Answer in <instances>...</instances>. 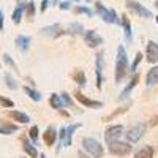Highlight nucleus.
I'll return each instance as SVG.
<instances>
[{
    "instance_id": "f257e3e1",
    "label": "nucleus",
    "mask_w": 158,
    "mask_h": 158,
    "mask_svg": "<svg viewBox=\"0 0 158 158\" xmlns=\"http://www.w3.org/2000/svg\"><path fill=\"white\" fill-rule=\"evenodd\" d=\"M130 73V62L127 56V49L120 44L117 48V59H115V68H114V81L115 84H120L127 74Z\"/></svg>"
},
{
    "instance_id": "f03ea898",
    "label": "nucleus",
    "mask_w": 158,
    "mask_h": 158,
    "mask_svg": "<svg viewBox=\"0 0 158 158\" xmlns=\"http://www.w3.org/2000/svg\"><path fill=\"white\" fill-rule=\"evenodd\" d=\"M108 152L112 156H127L133 152V146L127 141L115 139V141L108 142Z\"/></svg>"
},
{
    "instance_id": "7ed1b4c3",
    "label": "nucleus",
    "mask_w": 158,
    "mask_h": 158,
    "mask_svg": "<svg viewBox=\"0 0 158 158\" xmlns=\"http://www.w3.org/2000/svg\"><path fill=\"white\" fill-rule=\"evenodd\" d=\"M82 149L92 156V158H103L104 156V147L103 144L95 138H84L82 139Z\"/></svg>"
},
{
    "instance_id": "20e7f679",
    "label": "nucleus",
    "mask_w": 158,
    "mask_h": 158,
    "mask_svg": "<svg viewBox=\"0 0 158 158\" xmlns=\"http://www.w3.org/2000/svg\"><path fill=\"white\" fill-rule=\"evenodd\" d=\"M95 11H97V15H98L104 22H108V24H118V25H120V18L115 15V11L106 8L101 2H97V3H95Z\"/></svg>"
},
{
    "instance_id": "39448f33",
    "label": "nucleus",
    "mask_w": 158,
    "mask_h": 158,
    "mask_svg": "<svg viewBox=\"0 0 158 158\" xmlns=\"http://www.w3.org/2000/svg\"><path fill=\"white\" fill-rule=\"evenodd\" d=\"M146 133H147V123H144V122L136 123L135 127H131L127 133H125L127 142L136 144V142H139V141L144 138V135H146Z\"/></svg>"
},
{
    "instance_id": "423d86ee",
    "label": "nucleus",
    "mask_w": 158,
    "mask_h": 158,
    "mask_svg": "<svg viewBox=\"0 0 158 158\" xmlns=\"http://www.w3.org/2000/svg\"><path fill=\"white\" fill-rule=\"evenodd\" d=\"M104 67H106V63H104V54L103 52H98L95 56V79H97V89L101 90L103 89V82H104Z\"/></svg>"
},
{
    "instance_id": "0eeeda50",
    "label": "nucleus",
    "mask_w": 158,
    "mask_h": 158,
    "mask_svg": "<svg viewBox=\"0 0 158 158\" xmlns=\"http://www.w3.org/2000/svg\"><path fill=\"white\" fill-rule=\"evenodd\" d=\"M125 5H127V8H128L131 13H133V15H136V16H139V18H144V19H152V18H153L152 11L147 10L146 6H142L139 2H135V0H127Z\"/></svg>"
},
{
    "instance_id": "6e6552de",
    "label": "nucleus",
    "mask_w": 158,
    "mask_h": 158,
    "mask_svg": "<svg viewBox=\"0 0 158 158\" xmlns=\"http://www.w3.org/2000/svg\"><path fill=\"white\" fill-rule=\"evenodd\" d=\"M74 98L82 104L84 108H89V109H100V108H103L104 106V103L103 101H98V100H92V98H89L87 95H84L81 90H76L74 92Z\"/></svg>"
},
{
    "instance_id": "1a4fd4ad",
    "label": "nucleus",
    "mask_w": 158,
    "mask_h": 158,
    "mask_svg": "<svg viewBox=\"0 0 158 158\" xmlns=\"http://www.w3.org/2000/svg\"><path fill=\"white\" fill-rule=\"evenodd\" d=\"M122 133H123V125H120V123L109 125L106 130H104V141H106V144H108V142H111V141L120 139Z\"/></svg>"
},
{
    "instance_id": "9d476101",
    "label": "nucleus",
    "mask_w": 158,
    "mask_h": 158,
    "mask_svg": "<svg viewBox=\"0 0 158 158\" xmlns=\"http://www.w3.org/2000/svg\"><path fill=\"white\" fill-rule=\"evenodd\" d=\"M138 82H139V73L136 71V73H133V76H131V79L128 81V84L123 87V90L120 92V95H118V101H123V100H127L130 95H131V92H133V89L138 85Z\"/></svg>"
},
{
    "instance_id": "9b49d317",
    "label": "nucleus",
    "mask_w": 158,
    "mask_h": 158,
    "mask_svg": "<svg viewBox=\"0 0 158 158\" xmlns=\"http://www.w3.org/2000/svg\"><path fill=\"white\" fill-rule=\"evenodd\" d=\"M82 36H84V41L89 48H98L104 43L103 36H100L95 30H87V32H84Z\"/></svg>"
},
{
    "instance_id": "f8f14e48",
    "label": "nucleus",
    "mask_w": 158,
    "mask_h": 158,
    "mask_svg": "<svg viewBox=\"0 0 158 158\" xmlns=\"http://www.w3.org/2000/svg\"><path fill=\"white\" fill-rule=\"evenodd\" d=\"M146 59H147L149 63H153V65L158 63V43H155L153 40L147 41V46H146Z\"/></svg>"
},
{
    "instance_id": "ddd939ff",
    "label": "nucleus",
    "mask_w": 158,
    "mask_h": 158,
    "mask_svg": "<svg viewBox=\"0 0 158 158\" xmlns=\"http://www.w3.org/2000/svg\"><path fill=\"white\" fill-rule=\"evenodd\" d=\"M41 35L51 36V38H59V36L65 35V29L60 24H52V25H48V27L41 29Z\"/></svg>"
},
{
    "instance_id": "4468645a",
    "label": "nucleus",
    "mask_w": 158,
    "mask_h": 158,
    "mask_svg": "<svg viewBox=\"0 0 158 158\" xmlns=\"http://www.w3.org/2000/svg\"><path fill=\"white\" fill-rule=\"evenodd\" d=\"M57 138H59V133H57L56 127H54V125H49V127L46 128V131L43 133V141H44V144H46L48 147H52V146L56 144Z\"/></svg>"
},
{
    "instance_id": "2eb2a0df",
    "label": "nucleus",
    "mask_w": 158,
    "mask_h": 158,
    "mask_svg": "<svg viewBox=\"0 0 158 158\" xmlns=\"http://www.w3.org/2000/svg\"><path fill=\"white\" fill-rule=\"evenodd\" d=\"M8 117L11 120H15L16 123H21V125H27L30 122V117L22 111H8Z\"/></svg>"
},
{
    "instance_id": "dca6fc26",
    "label": "nucleus",
    "mask_w": 158,
    "mask_h": 158,
    "mask_svg": "<svg viewBox=\"0 0 158 158\" xmlns=\"http://www.w3.org/2000/svg\"><path fill=\"white\" fill-rule=\"evenodd\" d=\"M22 149L30 158H40V152H38L36 146H33L29 138H22Z\"/></svg>"
},
{
    "instance_id": "f3484780",
    "label": "nucleus",
    "mask_w": 158,
    "mask_h": 158,
    "mask_svg": "<svg viewBox=\"0 0 158 158\" xmlns=\"http://www.w3.org/2000/svg\"><path fill=\"white\" fill-rule=\"evenodd\" d=\"M30 44H32V38L30 36H25V35L16 36V46H18V49L22 52V54H25V52L30 49Z\"/></svg>"
},
{
    "instance_id": "a211bd4d",
    "label": "nucleus",
    "mask_w": 158,
    "mask_h": 158,
    "mask_svg": "<svg viewBox=\"0 0 158 158\" xmlns=\"http://www.w3.org/2000/svg\"><path fill=\"white\" fill-rule=\"evenodd\" d=\"M158 84V65H155V67H152L147 74H146V87H153Z\"/></svg>"
},
{
    "instance_id": "6ab92c4d",
    "label": "nucleus",
    "mask_w": 158,
    "mask_h": 158,
    "mask_svg": "<svg viewBox=\"0 0 158 158\" xmlns=\"http://www.w3.org/2000/svg\"><path fill=\"white\" fill-rule=\"evenodd\" d=\"M122 21H120V25L123 27V33H125V38H127V41L128 43H131V40H133V30H131V22H130V19L127 18V15H122V18H120Z\"/></svg>"
},
{
    "instance_id": "aec40b11",
    "label": "nucleus",
    "mask_w": 158,
    "mask_h": 158,
    "mask_svg": "<svg viewBox=\"0 0 158 158\" xmlns=\"http://www.w3.org/2000/svg\"><path fill=\"white\" fill-rule=\"evenodd\" d=\"M82 127V123H71L70 127H67V139H65V147H71L73 146V136L76 133V130H79Z\"/></svg>"
},
{
    "instance_id": "412c9836",
    "label": "nucleus",
    "mask_w": 158,
    "mask_h": 158,
    "mask_svg": "<svg viewBox=\"0 0 158 158\" xmlns=\"http://www.w3.org/2000/svg\"><path fill=\"white\" fill-rule=\"evenodd\" d=\"M153 153H155V150L152 146H142L135 152L133 158H153Z\"/></svg>"
},
{
    "instance_id": "4be33fe9",
    "label": "nucleus",
    "mask_w": 158,
    "mask_h": 158,
    "mask_svg": "<svg viewBox=\"0 0 158 158\" xmlns=\"http://www.w3.org/2000/svg\"><path fill=\"white\" fill-rule=\"evenodd\" d=\"M24 94L27 95L32 101H35V103H40L43 100V95H41V92H38L36 89H33V87H29V85H24Z\"/></svg>"
},
{
    "instance_id": "5701e85b",
    "label": "nucleus",
    "mask_w": 158,
    "mask_h": 158,
    "mask_svg": "<svg viewBox=\"0 0 158 158\" xmlns=\"http://www.w3.org/2000/svg\"><path fill=\"white\" fill-rule=\"evenodd\" d=\"M130 106H131V101H128L127 104H123L122 108H117V109H115L114 112H111L109 115H106V117H104L103 120H104V122H111V120H114V118H117L118 115H122V114H125V112H127V111L130 109Z\"/></svg>"
},
{
    "instance_id": "b1692460",
    "label": "nucleus",
    "mask_w": 158,
    "mask_h": 158,
    "mask_svg": "<svg viewBox=\"0 0 158 158\" xmlns=\"http://www.w3.org/2000/svg\"><path fill=\"white\" fill-rule=\"evenodd\" d=\"M25 6H27V3L21 2V3L15 8V11H13V16H11V19H13V22H15V24H19V22H21L24 13H25Z\"/></svg>"
},
{
    "instance_id": "393cba45",
    "label": "nucleus",
    "mask_w": 158,
    "mask_h": 158,
    "mask_svg": "<svg viewBox=\"0 0 158 158\" xmlns=\"http://www.w3.org/2000/svg\"><path fill=\"white\" fill-rule=\"evenodd\" d=\"M71 79L79 87H85L87 85V77H85V73L82 70H74L73 74H71Z\"/></svg>"
},
{
    "instance_id": "a878e982",
    "label": "nucleus",
    "mask_w": 158,
    "mask_h": 158,
    "mask_svg": "<svg viewBox=\"0 0 158 158\" xmlns=\"http://www.w3.org/2000/svg\"><path fill=\"white\" fill-rule=\"evenodd\" d=\"M49 104H51V108L56 109V111H60V109L65 108V104H63V101H62V98H60L59 94H51V97H49Z\"/></svg>"
},
{
    "instance_id": "bb28decb",
    "label": "nucleus",
    "mask_w": 158,
    "mask_h": 158,
    "mask_svg": "<svg viewBox=\"0 0 158 158\" xmlns=\"http://www.w3.org/2000/svg\"><path fill=\"white\" fill-rule=\"evenodd\" d=\"M65 33H68L71 36L84 35V27H82V24H79V22H73L71 25H68V29H65Z\"/></svg>"
},
{
    "instance_id": "cd10ccee",
    "label": "nucleus",
    "mask_w": 158,
    "mask_h": 158,
    "mask_svg": "<svg viewBox=\"0 0 158 158\" xmlns=\"http://www.w3.org/2000/svg\"><path fill=\"white\" fill-rule=\"evenodd\" d=\"M3 79H5V84H6V87L10 89V90H16L19 85H18V81L15 77H13V74H10V73H5V76H3Z\"/></svg>"
},
{
    "instance_id": "c85d7f7f",
    "label": "nucleus",
    "mask_w": 158,
    "mask_h": 158,
    "mask_svg": "<svg viewBox=\"0 0 158 158\" xmlns=\"http://www.w3.org/2000/svg\"><path fill=\"white\" fill-rule=\"evenodd\" d=\"M38 136H40V128L36 125L30 127V130H29V139H30V142L33 144V146H38Z\"/></svg>"
},
{
    "instance_id": "c756f323",
    "label": "nucleus",
    "mask_w": 158,
    "mask_h": 158,
    "mask_svg": "<svg viewBox=\"0 0 158 158\" xmlns=\"http://www.w3.org/2000/svg\"><path fill=\"white\" fill-rule=\"evenodd\" d=\"M73 11L76 13V15H85V16H89V18L94 16V11H92L89 6H81V5H79V6H74Z\"/></svg>"
},
{
    "instance_id": "7c9ffc66",
    "label": "nucleus",
    "mask_w": 158,
    "mask_h": 158,
    "mask_svg": "<svg viewBox=\"0 0 158 158\" xmlns=\"http://www.w3.org/2000/svg\"><path fill=\"white\" fill-rule=\"evenodd\" d=\"M142 59H144L142 52H138V54H136V57H135V60L131 62V65H130V71H131V73H135V71L138 70V67H139V63L142 62Z\"/></svg>"
},
{
    "instance_id": "2f4dec72",
    "label": "nucleus",
    "mask_w": 158,
    "mask_h": 158,
    "mask_svg": "<svg viewBox=\"0 0 158 158\" xmlns=\"http://www.w3.org/2000/svg\"><path fill=\"white\" fill-rule=\"evenodd\" d=\"M60 98H62V101H63V104H65V108H73L74 101H73V98L67 94V92H62V94H60Z\"/></svg>"
},
{
    "instance_id": "473e14b6",
    "label": "nucleus",
    "mask_w": 158,
    "mask_h": 158,
    "mask_svg": "<svg viewBox=\"0 0 158 158\" xmlns=\"http://www.w3.org/2000/svg\"><path fill=\"white\" fill-rule=\"evenodd\" d=\"M3 62H5V65H6V67H10L11 70L18 71V65H16V62L13 60V57H11L10 54H3Z\"/></svg>"
},
{
    "instance_id": "72a5a7b5",
    "label": "nucleus",
    "mask_w": 158,
    "mask_h": 158,
    "mask_svg": "<svg viewBox=\"0 0 158 158\" xmlns=\"http://www.w3.org/2000/svg\"><path fill=\"white\" fill-rule=\"evenodd\" d=\"M35 13H36L35 3H33V2L27 3V6H25V16H27L29 19H33V16H35Z\"/></svg>"
},
{
    "instance_id": "f704fd0d",
    "label": "nucleus",
    "mask_w": 158,
    "mask_h": 158,
    "mask_svg": "<svg viewBox=\"0 0 158 158\" xmlns=\"http://www.w3.org/2000/svg\"><path fill=\"white\" fill-rule=\"evenodd\" d=\"M0 104H2L3 108H15V101L6 98V97H2V95H0Z\"/></svg>"
},
{
    "instance_id": "c9c22d12",
    "label": "nucleus",
    "mask_w": 158,
    "mask_h": 158,
    "mask_svg": "<svg viewBox=\"0 0 158 158\" xmlns=\"http://www.w3.org/2000/svg\"><path fill=\"white\" fill-rule=\"evenodd\" d=\"M59 8L63 10V11H67V10L71 8V2H60V3H59Z\"/></svg>"
},
{
    "instance_id": "e433bc0d",
    "label": "nucleus",
    "mask_w": 158,
    "mask_h": 158,
    "mask_svg": "<svg viewBox=\"0 0 158 158\" xmlns=\"http://www.w3.org/2000/svg\"><path fill=\"white\" fill-rule=\"evenodd\" d=\"M3 25H5V16H3V11L0 10V30H3Z\"/></svg>"
},
{
    "instance_id": "4c0bfd02",
    "label": "nucleus",
    "mask_w": 158,
    "mask_h": 158,
    "mask_svg": "<svg viewBox=\"0 0 158 158\" xmlns=\"http://www.w3.org/2000/svg\"><path fill=\"white\" fill-rule=\"evenodd\" d=\"M48 6H49V0H43L41 2V11H46Z\"/></svg>"
},
{
    "instance_id": "58836bf2",
    "label": "nucleus",
    "mask_w": 158,
    "mask_h": 158,
    "mask_svg": "<svg viewBox=\"0 0 158 158\" xmlns=\"http://www.w3.org/2000/svg\"><path fill=\"white\" fill-rule=\"evenodd\" d=\"M0 135H3V136H10V133H8V131H6L2 125H0Z\"/></svg>"
},
{
    "instance_id": "ea45409f",
    "label": "nucleus",
    "mask_w": 158,
    "mask_h": 158,
    "mask_svg": "<svg viewBox=\"0 0 158 158\" xmlns=\"http://www.w3.org/2000/svg\"><path fill=\"white\" fill-rule=\"evenodd\" d=\"M77 158H90V156H89V155H85L82 150H79V152H77Z\"/></svg>"
},
{
    "instance_id": "a19ab883",
    "label": "nucleus",
    "mask_w": 158,
    "mask_h": 158,
    "mask_svg": "<svg viewBox=\"0 0 158 158\" xmlns=\"http://www.w3.org/2000/svg\"><path fill=\"white\" fill-rule=\"evenodd\" d=\"M60 114H62L63 117H68V115H70V114H68L67 111H63V109H60Z\"/></svg>"
},
{
    "instance_id": "79ce46f5",
    "label": "nucleus",
    "mask_w": 158,
    "mask_h": 158,
    "mask_svg": "<svg viewBox=\"0 0 158 158\" xmlns=\"http://www.w3.org/2000/svg\"><path fill=\"white\" fill-rule=\"evenodd\" d=\"M62 2V0H52V3H54V5H57V3H60Z\"/></svg>"
},
{
    "instance_id": "37998d69",
    "label": "nucleus",
    "mask_w": 158,
    "mask_h": 158,
    "mask_svg": "<svg viewBox=\"0 0 158 158\" xmlns=\"http://www.w3.org/2000/svg\"><path fill=\"white\" fill-rule=\"evenodd\" d=\"M70 2H74V3H79V2H81V0H70Z\"/></svg>"
},
{
    "instance_id": "c03bdc74",
    "label": "nucleus",
    "mask_w": 158,
    "mask_h": 158,
    "mask_svg": "<svg viewBox=\"0 0 158 158\" xmlns=\"http://www.w3.org/2000/svg\"><path fill=\"white\" fill-rule=\"evenodd\" d=\"M40 158H46V155L44 153H40Z\"/></svg>"
},
{
    "instance_id": "a18cd8bd",
    "label": "nucleus",
    "mask_w": 158,
    "mask_h": 158,
    "mask_svg": "<svg viewBox=\"0 0 158 158\" xmlns=\"http://www.w3.org/2000/svg\"><path fill=\"white\" fill-rule=\"evenodd\" d=\"M155 6H156V10H158V0H156V2H155Z\"/></svg>"
},
{
    "instance_id": "49530a36",
    "label": "nucleus",
    "mask_w": 158,
    "mask_h": 158,
    "mask_svg": "<svg viewBox=\"0 0 158 158\" xmlns=\"http://www.w3.org/2000/svg\"><path fill=\"white\" fill-rule=\"evenodd\" d=\"M155 21H156V24H158V16H156V18H155Z\"/></svg>"
},
{
    "instance_id": "de8ad7c7",
    "label": "nucleus",
    "mask_w": 158,
    "mask_h": 158,
    "mask_svg": "<svg viewBox=\"0 0 158 158\" xmlns=\"http://www.w3.org/2000/svg\"><path fill=\"white\" fill-rule=\"evenodd\" d=\"M0 67H2V63H0Z\"/></svg>"
},
{
    "instance_id": "09e8293b",
    "label": "nucleus",
    "mask_w": 158,
    "mask_h": 158,
    "mask_svg": "<svg viewBox=\"0 0 158 158\" xmlns=\"http://www.w3.org/2000/svg\"><path fill=\"white\" fill-rule=\"evenodd\" d=\"M18 2H21V0H18Z\"/></svg>"
}]
</instances>
